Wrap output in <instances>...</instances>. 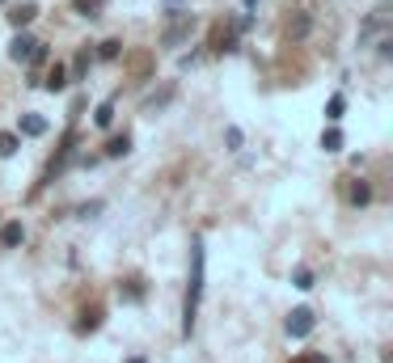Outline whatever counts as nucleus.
<instances>
[{
  "instance_id": "nucleus-1",
  "label": "nucleus",
  "mask_w": 393,
  "mask_h": 363,
  "mask_svg": "<svg viewBox=\"0 0 393 363\" xmlns=\"http://www.w3.org/2000/svg\"><path fill=\"white\" fill-rule=\"evenodd\" d=\"M199 296H203V241L190 245V287H186V312H182V334L194 330V312H199Z\"/></svg>"
},
{
  "instance_id": "nucleus-2",
  "label": "nucleus",
  "mask_w": 393,
  "mask_h": 363,
  "mask_svg": "<svg viewBox=\"0 0 393 363\" xmlns=\"http://www.w3.org/2000/svg\"><path fill=\"white\" fill-rule=\"evenodd\" d=\"M169 17H174V26H169L165 34H161V46H178V42H186L190 38V30H194V17L190 13H169Z\"/></svg>"
},
{
  "instance_id": "nucleus-3",
  "label": "nucleus",
  "mask_w": 393,
  "mask_h": 363,
  "mask_svg": "<svg viewBox=\"0 0 393 363\" xmlns=\"http://www.w3.org/2000/svg\"><path fill=\"white\" fill-rule=\"evenodd\" d=\"M288 334H292V338H309V334H313V312H309V308H292Z\"/></svg>"
},
{
  "instance_id": "nucleus-4",
  "label": "nucleus",
  "mask_w": 393,
  "mask_h": 363,
  "mask_svg": "<svg viewBox=\"0 0 393 363\" xmlns=\"http://www.w3.org/2000/svg\"><path fill=\"white\" fill-rule=\"evenodd\" d=\"M34 46H38V38H30V34H17V38L9 42V55H13L17 64H30V55H34Z\"/></svg>"
},
{
  "instance_id": "nucleus-5",
  "label": "nucleus",
  "mask_w": 393,
  "mask_h": 363,
  "mask_svg": "<svg viewBox=\"0 0 393 363\" xmlns=\"http://www.w3.org/2000/svg\"><path fill=\"white\" fill-rule=\"evenodd\" d=\"M21 241H26V228H21L17 220L0 228V245H9V250H13V245H21Z\"/></svg>"
},
{
  "instance_id": "nucleus-6",
  "label": "nucleus",
  "mask_w": 393,
  "mask_h": 363,
  "mask_svg": "<svg viewBox=\"0 0 393 363\" xmlns=\"http://www.w3.org/2000/svg\"><path fill=\"white\" fill-rule=\"evenodd\" d=\"M21 135H47V118L42 114H21Z\"/></svg>"
},
{
  "instance_id": "nucleus-7",
  "label": "nucleus",
  "mask_w": 393,
  "mask_h": 363,
  "mask_svg": "<svg viewBox=\"0 0 393 363\" xmlns=\"http://www.w3.org/2000/svg\"><path fill=\"white\" fill-rule=\"evenodd\" d=\"M47 89H51V93H60L64 85H68V68L64 64H51V72H47V81H42Z\"/></svg>"
},
{
  "instance_id": "nucleus-8",
  "label": "nucleus",
  "mask_w": 393,
  "mask_h": 363,
  "mask_svg": "<svg viewBox=\"0 0 393 363\" xmlns=\"http://www.w3.org/2000/svg\"><path fill=\"white\" fill-rule=\"evenodd\" d=\"M34 13H38L34 5H17V9L9 13V21H13V26H17V30H26V26H30V21H34Z\"/></svg>"
},
{
  "instance_id": "nucleus-9",
  "label": "nucleus",
  "mask_w": 393,
  "mask_h": 363,
  "mask_svg": "<svg viewBox=\"0 0 393 363\" xmlns=\"http://www.w3.org/2000/svg\"><path fill=\"white\" fill-rule=\"evenodd\" d=\"M97 325H102V312H97V308H89V312H81V321H77V334H93Z\"/></svg>"
},
{
  "instance_id": "nucleus-10",
  "label": "nucleus",
  "mask_w": 393,
  "mask_h": 363,
  "mask_svg": "<svg viewBox=\"0 0 393 363\" xmlns=\"http://www.w3.org/2000/svg\"><path fill=\"white\" fill-rule=\"evenodd\" d=\"M347 199H351V203H355V207H364V203H368V199H372V186H368V182H355V186H351V190H347Z\"/></svg>"
},
{
  "instance_id": "nucleus-11",
  "label": "nucleus",
  "mask_w": 393,
  "mask_h": 363,
  "mask_svg": "<svg viewBox=\"0 0 393 363\" xmlns=\"http://www.w3.org/2000/svg\"><path fill=\"white\" fill-rule=\"evenodd\" d=\"M93 123H97V127H110V123H114V102L97 106V110H93Z\"/></svg>"
},
{
  "instance_id": "nucleus-12",
  "label": "nucleus",
  "mask_w": 393,
  "mask_h": 363,
  "mask_svg": "<svg viewBox=\"0 0 393 363\" xmlns=\"http://www.w3.org/2000/svg\"><path fill=\"white\" fill-rule=\"evenodd\" d=\"M342 110H347V98H342V93H334V98H330V106H326V118H330V123H338V118H342Z\"/></svg>"
},
{
  "instance_id": "nucleus-13",
  "label": "nucleus",
  "mask_w": 393,
  "mask_h": 363,
  "mask_svg": "<svg viewBox=\"0 0 393 363\" xmlns=\"http://www.w3.org/2000/svg\"><path fill=\"white\" fill-rule=\"evenodd\" d=\"M72 5H77V13H81V17H97L106 0H72Z\"/></svg>"
},
{
  "instance_id": "nucleus-14",
  "label": "nucleus",
  "mask_w": 393,
  "mask_h": 363,
  "mask_svg": "<svg viewBox=\"0 0 393 363\" xmlns=\"http://www.w3.org/2000/svg\"><path fill=\"white\" fill-rule=\"evenodd\" d=\"M97 55H102V59H118V55H123V42H118V38H106L102 46H97Z\"/></svg>"
},
{
  "instance_id": "nucleus-15",
  "label": "nucleus",
  "mask_w": 393,
  "mask_h": 363,
  "mask_svg": "<svg viewBox=\"0 0 393 363\" xmlns=\"http://www.w3.org/2000/svg\"><path fill=\"white\" fill-rule=\"evenodd\" d=\"M322 148H326V152H338V148H342V131H338V127H330V131L322 135Z\"/></svg>"
},
{
  "instance_id": "nucleus-16",
  "label": "nucleus",
  "mask_w": 393,
  "mask_h": 363,
  "mask_svg": "<svg viewBox=\"0 0 393 363\" xmlns=\"http://www.w3.org/2000/svg\"><path fill=\"white\" fill-rule=\"evenodd\" d=\"M127 148H131V139H127V135H114V139L106 144V157H123Z\"/></svg>"
},
{
  "instance_id": "nucleus-17",
  "label": "nucleus",
  "mask_w": 393,
  "mask_h": 363,
  "mask_svg": "<svg viewBox=\"0 0 393 363\" xmlns=\"http://www.w3.org/2000/svg\"><path fill=\"white\" fill-rule=\"evenodd\" d=\"M17 152V135L13 131H0V157H13Z\"/></svg>"
},
{
  "instance_id": "nucleus-18",
  "label": "nucleus",
  "mask_w": 393,
  "mask_h": 363,
  "mask_svg": "<svg viewBox=\"0 0 393 363\" xmlns=\"http://www.w3.org/2000/svg\"><path fill=\"white\" fill-rule=\"evenodd\" d=\"M85 68H89V51L77 55V64H72V77H85Z\"/></svg>"
},
{
  "instance_id": "nucleus-19",
  "label": "nucleus",
  "mask_w": 393,
  "mask_h": 363,
  "mask_svg": "<svg viewBox=\"0 0 393 363\" xmlns=\"http://www.w3.org/2000/svg\"><path fill=\"white\" fill-rule=\"evenodd\" d=\"M296 287H301V292H309V287H313V275H309V271H296Z\"/></svg>"
},
{
  "instance_id": "nucleus-20",
  "label": "nucleus",
  "mask_w": 393,
  "mask_h": 363,
  "mask_svg": "<svg viewBox=\"0 0 393 363\" xmlns=\"http://www.w3.org/2000/svg\"><path fill=\"white\" fill-rule=\"evenodd\" d=\"M296 363H326V355H305V359H296Z\"/></svg>"
},
{
  "instance_id": "nucleus-21",
  "label": "nucleus",
  "mask_w": 393,
  "mask_h": 363,
  "mask_svg": "<svg viewBox=\"0 0 393 363\" xmlns=\"http://www.w3.org/2000/svg\"><path fill=\"white\" fill-rule=\"evenodd\" d=\"M127 363H149V359H144V355H131V359H127Z\"/></svg>"
}]
</instances>
